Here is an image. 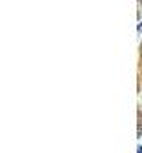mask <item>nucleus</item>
<instances>
[{"mask_svg": "<svg viewBox=\"0 0 142 153\" xmlns=\"http://www.w3.org/2000/svg\"><path fill=\"white\" fill-rule=\"evenodd\" d=\"M137 30H139V32H142V23L139 25V27H137Z\"/></svg>", "mask_w": 142, "mask_h": 153, "instance_id": "nucleus-1", "label": "nucleus"}, {"mask_svg": "<svg viewBox=\"0 0 142 153\" xmlns=\"http://www.w3.org/2000/svg\"><path fill=\"white\" fill-rule=\"evenodd\" d=\"M137 150H139V152H137V153H142V146H139V148H137Z\"/></svg>", "mask_w": 142, "mask_h": 153, "instance_id": "nucleus-2", "label": "nucleus"}]
</instances>
